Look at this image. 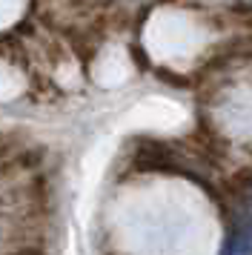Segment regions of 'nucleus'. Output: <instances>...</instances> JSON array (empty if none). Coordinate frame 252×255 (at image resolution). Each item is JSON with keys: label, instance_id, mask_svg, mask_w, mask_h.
Instances as JSON below:
<instances>
[{"label": "nucleus", "instance_id": "1", "mask_svg": "<svg viewBox=\"0 0 252 255\" xmlns=\"http://www.w3.org/2000/svg\"><path fill=\"white\" fill-rule=\"evenodd\" d=\"M221 255H252V238L250 235H232L224 244Z\"/></svg>", "mask_w": 252, "mask_h": 255}, {"label": "nucleus", "instance_id": "2", "mask_svg": "<svg viewBox=\"0 0 252 255\" xmlns=\"http://www.w3.org/2000/svg\"><path fill=\"white\" fill-rule=\"evenodd\" d=\"M250 235H252V232H250Z\"/></svg>", "mask_w": 252, "mask_h": 255}]
</instances>
